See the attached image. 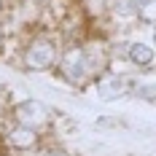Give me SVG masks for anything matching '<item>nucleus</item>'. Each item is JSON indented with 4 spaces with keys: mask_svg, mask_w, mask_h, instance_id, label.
Listing matches in <instances>:
<instances>
[{
    "mask_svg": "<svg viewBox=\"0 0 156 156\" xmlns=\"http://www.w3.org/2000/svg\"><path fill=\"white\" fill-rule=\"evenodd\" d=\"M48 135L32 129V126H24V124H14L5 135H3V145L14 154H35L43 143H46Z\"/></svg>",
    "mask_w": 156,
    "mask_h": 156,
    "instance_id": "obj_5",
    "label": "nucleus"
},
{
    "mask_svg": "<svg viewBox=\"0 0 156 156\" xmlns=\"http://www.w3.org/2000/svg\"><path fill=\"white\" fill-rule=\"evenodd\" d=\"M11 121L14 124H24V126H32L38 132L48 135L54 129V110L48 108L43 100H35V97H27L22 102L11 105Z\"/></svg>",
    "mask_w": 156,
    "mask_h": 156,
    "instance_id": "obj_3",
    "label": "nucleus"
},
{
    "mask_svg": "<svg viewBox=\"0 0 156 156\" xmlns=\"http://www.w3.org/2000/svg\"><path fill=\"white\" fill-rule=\"evenodd\" d=\"M135 22L154 27V24H156V0H137V14H135Z\"/></svg>",
    "mask_w": 156,
    "mask_h": 156,
    "instance_id": "obj_9",
    "label": "nucleus"
},
{
    "mask_svg": "<svg viewBox=\"0 0 156 156\" xmlns=\"http://www.w3.org/2000/svg\"><path fill=\"white\" fill-rule=\"evenodd\" d=\"M151 43H154V48H156V24L151 27Z\"/></svg>",
    "mask_w": 156,
    "mask_h": 156,
    "instance_id": "obj_12",
    "label": "nucleus"
},
{
    "mask_svg": "<svg viewBox=\"0 0 156 156\" xmlns=\"http://www.w3.org/2000/svg\"><path fill=\"white\" fill-rule=\"evenodd\" d=\"M35 156H73L65 145H59V143H48V137H46V143L35 151Z\"/></svg>",
    "mask_w": 156,
    "mask_h": 156,
    "instance_id": "obj_10",
    "label": "nucleus"
},
{
    "mask_svg": "<svg viewBox=\"0 0 156 156\" xmlns=\"http://www.w3.org/2000/svg\"><path fill=\"white\" fill-rule=\"evenodd\" d=\"M94 92L102 102H116V100H121L132 92V76L116 73L113 67H108L105 73H100L94 78Z\"/></svg>",
    "mask_w": 156,
    "mask_h": 156,
    "instance_id": "obj_4",
    "label": "nucleus"
},
{
    "mask_svg": "<svg viewBox=\"0 0 156 156\" xmlns=\"http://www.w3.org/2000/svg\"><path fill=\"white\" fill-rule=\"evenodd\" d=\"M57 76L62 78L67 86H83L86 81H92V73H89V62H86V48L83 43H67L62 48V57L57 62Z\"/></svg>",
    "mask_w": 156,
    "mask_h": 156,
    "instance_id": "obj_2",
    "label": "nucleus"
},
{
    "mask_svg": "<svg viewBox=\"0 0 156 156\" xmlns=\"http://www.w3.org/2000/svg\"><path fill=\"white\" fill-rule=\"evenodd\" d=\"M62 41L57 32H35L22 48V67L30 73H48L57 70V62L62 57Z\"/></svg>",
    "mask_w": 156,
    "mask_h": 156,
    "instance_id": "obj_1",
    "label": "nucleus"
},
{
    "mask_svg": "<svg viewBox=\"0 0 156 156\" xmlns=\"http://www.w3.org/2000/svg\"><path fill=\"white\" fill-rule=\"evenodd\" d=\"M3 8H5V0H0V14H3Z\"/></svg>",
    "mask_w": 156,
    "mask_h": 156,
    "instance_id": "obj_13",
    "label": "nucleus"
},
{
    "mask_svg": "<svg viewBox=\"0 0 156 156\" xmlns=\"http://www.w3.org/2000/svg\"><path fill=\"white\" fill-rule=\"evenodd\" d=\"M108 8L116 19H135L137 14V0H108Z\"/></svg>",
    "mask_w": 156,
    "mask_h": 156,
    "instance_id": "obj_8",
    "label": "nucleus"
},
{
    "mask_svg": "<svg viewBox=\"0 0 156 156\" xmlns=\"http://www.w3.org/2000/svg\"><path fill=\"white\" fill-rule=\"evenodd\" d=\"M124 59L132 65V70H151L156 67V48L145 41H129L124 46Z\"/></svg>",
    "mask_w": 156,
    "mask_h": 156,
    "instance_id": "obj_6",
    "label": "nucleus"
},
{
    "mask_svg": "<svg viewBox=\"0 0 156 156\" xmlns=\"http://www.w3.org/2000/svg\"><path fill=\"white\" fill-rule=\"evenodd\" d=\"M132 97L143 102H156V67L151 70H137L132 76Z\"/></svg>",
    "mask_w": 156,
    "mask_h": 156,
    "instance_id": "obj_7",
    "label": "nucleus"
},
{
    "mask_svg": "<svg viewBox=\"0 0 156 156\" xmlns=\"http://www.w3.org/2000/svg\"><path fill=\"white\" fill-rule=\"evenodd\" d=\"M3 41H5V27H3V22H0V46H3Z\"/></svg>",
    "mask_w": 156,
    "mask_h": 156,
    "instance_id": "obj_11",
    "label": "nucleus"
}]
</instances>
